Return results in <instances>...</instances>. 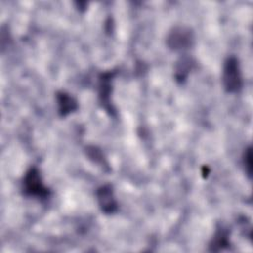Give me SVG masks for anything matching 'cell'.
<instances>
[{"mask_svg":"<svg viewBox=\"0 0 253 253\" xmlns=\"http://www.w3.org/2000/svg\"><path fill=\"white\" fill-rule=\"evenodd\" d=\"M222 80L224 87L228 92L238 91V89L241 87V75L236 58L230 57L225 61Z\"/></svg>","mask_w":253,"mask_h":253,"instance_id":"1","label":"cell"},{"mask_svg":"<svg viewBox=\"0 0 253 253\" xmlns=\"http://www.w3.org/2000/svg\"><path fill=\"white\" fill-rule=\"evenodd\" d=\"M23 186H24V191L30 196L44 197L47 194L46 189L42 182L39 171L36 168L30 169L26 173Z\"/></svg>","mask_w":253,"mask_h":253,"instance_id":"2","label":"cell"},{"mask_svg":"<svg viewBox=\"0 0 253 253\" xmlns=\"http://www.w3.org/2000/svg\"><path fill=\"white\" fill-rule=\"evenodd\" d=\"M192 40V34L188 29L175 28L168 36V44L171 48L182 49L189 46Z\"/></svg>","mask_w":253,"mask_h":253,"instance_id":"3","label":"cell"},{"mask_svg":"<svg viewBox=\"0 0 253 253\" xmlns=\"http://www.w3.org/2000/svg\"><path fill=\"white\" fill-rule=\"evenodd\" d=\"M99 205L102 209L107 213L114 212L117 209V204L116 200L112 191V188L110 186H103L98 190L97 193Z\"/></svg>","mask_w":253,"mask_h":253,"instance_id":"4","label":"cell"},{"mask_svg":"<svg viewBox=\"0 0 253 253\" xmlns=\"http://www.w3.org/2000/svg\"><path fill=\"white\" fill-rule=\"evenodd\" d=\"M59 105H61L60 110L63 111V114H65L66 112H70L71 110H73L75 108V103L73 102V100L65 94H62L60 96Z\"/></svg>","mask_w":253,"mask_h":253,"instance_id":"5","label":"cell"}]
</instances>
